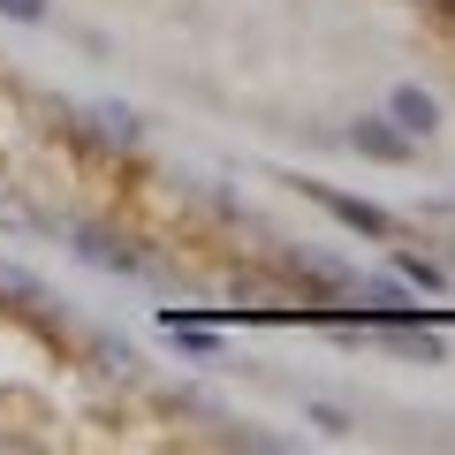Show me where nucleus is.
<instances>
[{
  "label": "nucleus",
  "instance_id": "3",
  "mask_svg": "<svg viewBox=\"0 0 455 455\" xmlns=\"http://www.w3.org/2000/svg\"><path fill=\"white\" fill-rule=\"evenodd\" d=\"M311 197H319V205L334 212V220H349L357 235H387V228H395L379 205H364V197H341V190H326V182H311Z\"/></svg>",
  "mask_w": 455,
  "mask_h": 455
},
{
  "label": "nucleus",
  "instance_id": "4",
  "mask_svg": "<svg viewBox=\"0 0 455 455\" xmlns=\"http://www.w3.org/2000/svg\"><path fill=\"white\" fill-rule=\"evenodd\" d=\"M84 259H92V266H107V274H137V251H122V243H107V235H84Z\"/></svg>",
  "mask_w": 455,
  "mask_h": 455
},
{
  "label": "nucleus",
  "instance_id": "8",
  "mask_svg": "<svg viewBox=\"0 0 455 455\" xmlns=\"http://www.w3.org/2000/svg\"><path fill=\"white\" fill-rule=\"evenodd\" d=\"M0 296H16V304H38L46 289H38L31 274H16V266H0Z\"/></svg>",
  "mask_w": 455,
  "mask_h": 455
},
{
  "label": "nucleus",
  "instance_id": "7",
  "mask_svg": "<svg viewBox=\"0 0 455 455\" xmlns=\"http://www.w3.org/2000/svg\"><path fill=\"white\" fill-rule=\"evenodd\" d=\"M304 418H311V425H319V433H326V440H349V410H334V403H311V410H304Z\"/></svg>",
  "mask_w": 455,
  "mask_h": 455
},
{
  "label": "nucleus",
  "instance_id": "9",
  "mask_svg": "<svg viewBox=\"0 0 455 455\" xmlns=\"http://www.w3.org/2000/svg\"><path fill=\"white\" fill-rule=\"evenodd\" d=\"M0 16H8V23H46L53 0H0Z\"/></svg>",
  "mask_w": 455,
  "mask_h": 455
},
{
  "label": "nucleus",
  "instance_id": "2",
  "mask_svg": "<svg viewBox=\"0 0 455 455\" xmlns=\"http://www.w3.org/2000/svg\"><path fill=\"white\" fill-rule=\"evenodd\" d=\"M349 145H357L364 160H410V137L395 130V114H364V122H349Z\"/></svg>",
  "mask_w": 455,
  "mask_h": 455
},
{
  "label": "nucleus",
  "instance_id": "5",
  "mask_svg": "<svg viewBox=\"0 0 455 455\" xmlns=\"http://www.w3.org/2000/svg\"><path fill=\"white\" fill-rule=\"evenodd\" d=\"M395 274H403L410 289H425V296H440V289H448V274H440L433 259H410V251H403V259H395Z\"/></svg>",
  "mask_w": 455,
  "mask_h": 455
},
{
  "label": "nucleus",
  "instance_id": "6",
  "mask_svg": "<svg viewBox=\"0 0 455 455\" xmlns=\"http://www.w3.org/2000/svg\"><path fill=\"white\" fill-rule=\"evenodd\" d=\"M92 122H99V137H107V145H137V114H130V107H99Z\"/></svg>",
  "mask_w": 455,
  "mask_h": 455
},
{
  "label": "nucleus",
  "instance_id": "1",
  "mask_svg": "<svg viewBox=\"0 0 455 455\" xmlns=\"http://www.w3.org/2000/svg\"><path fill=\"white\" fill-rule=\"evenodd\" d=\"M387 114H395V130H403L410 145H418V137H433V130H440V99L425 92V84H395Z\"/></svg>",
  "mask_w": 455,
  "mask_h": 455
}]
</instances>
